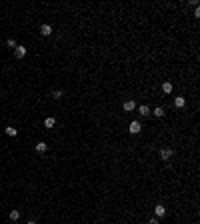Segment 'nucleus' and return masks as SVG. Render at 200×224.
Wrapping results in <instances>:
<instances>
[{
	"mask_svg": "<svg viewBox=\"0 0 200 224\" xmlns=\"http://www.w3.org/2000/svg\"><path fill=\"white\" fill-rule=\"evenodd\" d=\"M46 148H48V146H46L44 142H38V144H36V150H38V152H46Z\"/></svg>",
	"mask_w": 200,
	"mask_h": 224,
	"instance_id": "obj_10",
	"label": "nucleus"
},
{
	"mask_svg": "<svg viewBox=\"0 0 200 224\" xmlns=\"http://www.w3.org/2000/svg\"><path fill=\"white\" fill-rule=\"evenodd\" d=\"M150 224H158V220H156V218H152V220H150Z\"/></svg>",
	"mask_w": 200,
	"mask_h": 224,
	"instance_id": "obj_17",
	"label": "nucleus"
},
{
	"mask_svg": "<svg viewBox=\"0 0 200 224\" xmlns=\"http://www.w3.org/2000/svg\"><path fill=\"white\" fill-rule=\"evenodd\" d=\"M128 130H130V134H138V132L142 130L140 122H138V120H134V122H130V128H128Z\"/></svg>",
	"mask_w": 200,
	"mask_h": 224,
	"instance_id": "obj_2",
	"label": "nucleus"
},
{
	"mask_svg": "<svg viewBox=\"0 0 200 224\" xmlns=\"http://www.w3.org/2000/svg\"><path fill=\"white\" fill-rule=\"evenodd\" d=\"M18 218H20V212L18 210H12L10 212V220H18Z\"/></svg>",
	"mask_w": 200,
	"mask_h": 224,
	"instance_id": "obj_14",
	"label": "nucleus"
},
{
	"mask_svg": "<svg viewBox=\"0 0 200 224\" xmlns=\"http://www.w3.org/2000/svg\"><path fill=\"white\" fill-rule=\"evenodd\" d=\"M6 134H8V136H16L18 130L16 128H12V126H8V128H6Z\"/></svg>",
	"mask_w": 200,
	"mask_h": 224,
	"instance_id": "obj_12",
	"label": "nucleus"
},
{
	"mask_svg": "<svg viewBox=\"0 0 200 224\" xmlns=\"http://www.w3.org/2000/svg\"><path fill=\"white\" fill-rule=\"evenodd\" d=\"M172 154H174V150L172 148H162L160 150V158H162V160H170Z\"/></svg>",
	"mask_w": 200,
	"mask_h": 224,
	"instance_id": "obj_1",
	"label": "nucleus"
},
{
	"mask_svg": "<svg viewBox=\"0 0 200 224\" xmlns=\"http://www.w3.org/2000/svg\"><path fill=\"white\" fill-rule=\"evenodd\" d=\"M8 46H10V48H16L18 44H16V40H12V38H10V40H8Z\"/></svg>",
	"mask_w": 200,
	"mask_h": 224,
	"instance_id": "obj_16",
	"label": "nucleus"
},
{
	"mask_svg": "<svg viewBox=\"0 0 200 224\" xmlns=\"http://www.w3.org/2000/svg\"><path fill=\"white\" fill-rule=\"evenodd\" d=\"M42 36H50V34H52V26L50 24H42Z\"/></svg>",
	"mask_w": 200,
	"mask_h": 224,
	"instance_id": "obj_6",
	"label": "nucleus"
},
{
	"mask_svg": "<svg viewBox=\"0 0 200 224\" xmlns=\"http://www.w3.org/2000/svg\"><path fill=\"white\" fill-rule=\"evenodd\" d=\"M134 108H136L134 100H126V102H124V110H126V112H132Z\"/></svg>",
	"mask_w": 200,
	"mask_h": 224,
	"instance_id": "obj_5",
	"label": "nucleus"
},
{
	"mask_svg": "<svg viewBox=\"0 0 200 224\" xmlns=\"http://www.w3.org/2000/svg\"><path fill=\"white\" fill-rule=\"evenodd\" d=\"M14 56H16V58H24L26 56V46H16V48H14Z\"/></svg>",
	"mask_w": 200,
	"mask_h": 224,
	"instance_id": "obj_3",
	"label": "nucleus"
},
{
	"mask_svg": "<svg viewBox=\"0 0 200 224\" xmlns=\"http://www.w3.org/2000/svg\"><path fill=\"white\" fill-rule=\"evenodd\" d=\"M174 104H176V108H182V106H184V104H186V100H184V98H182V96H178V98H176V100H174Z\"/></svg>",
	"mask_w": 200,
	"mask_h": 224,
	"instance_id": "obj_9",
	"label": "nucleus"
},
{
	"mask_svg": "<svg viewBox=\"0 0 200 224\" xmlns=\"http://www.w3.org/2000/svg\"><path fill=\"white\" fill-rule=\"evenodd\" d=\"M28 224H36V222H34V220H30V222H28Z\"/></svg>",
	"mask_w": 200,
	"mask_h": 224,
	"instance_id": "obj_18",
	"label": "nucleus"
},
{
	"mask_svg": "<svg viewBox=\"0 0 200 224\" xmlns=\"http://www.w3.org/2000/svg\"><path fill=\"white\" fill-rule=\"evenodd\" d=\"M162 92H164V94H170V92H172V82H164L162 84Z\"/></svg>",
	"mask_w": 200,
	"mask_h": 224,
	"instance_id": "obj_7",
	"label": "nucleus"
},
{
	"mask_svg": "<svg viewBox=\"0 0 200 224\" xmlns=\"http://www.w3.org/2000/svg\"><path fill=\"white\" fill-rule=\"evenodd\" d=\"M54 124H56L54 118H46V120H44V126H46V128H54Z\"/></svg>",
	"mask_w": 200,
	"mask_h": 224,
	"instance_id": "obj_8",
	"label": "nucleus"
},
{
	"mask_svg": "<svg viewBox=\"0 0 200 224\" xmlns=\"http://www.w3.org/2000/svg\"><path fill=\"white\" fill-rule=\"evenodd\" d=\"M154 214H156V216H164V214H166V208L162 206V204H156V208H154Z\"/></svg>",
	"mask_w": 200,
	"mask_h": 224,
	"instance_id": "obj_4",
	"label": "nucleus"
},
{
	"mask_svg": "<svg viewBox=\"0 0 200 224\" xmlns=\"http://www.w3.org/2000/svg\"><path fill=\"white\" fill-rule=\"evenodd\" d=\"M52 96H54L56 100H60V98H62V90H54V94H52Z\"/></svg>",
	"mask_w": 200,
	"mask_h": 224,
	"instance_id": "obj_15",
	"label": "nucleus"
},
{
	"mask_svg": "<svg viewBox=\"0 0 200 224\" xmlns=\"http://www.w3.org/2000/svg\"><path fill=\"white\" fill-rule=\"evenodd\" d=\"M154 116L162 118V116H164V108H156V110H154Z\"/></svg>",
	"mask_w": 200,
	"mask_h": 224,
	"instance_id": "obj_13",
	"label": "nucleus"
},
{
	"mask_svg": "<svg viewBox=\"0 0 200 224\" xmlns=\"http://www.w3.org/2000/svg\"><path fill=\"white\" fill-rule=\"evenodd\" d=\"M140 114H142V116H148V114H150V108L142 104V106H140Z\"/></svg>",
	"mask_w": 200,
	"mask_h": 224,
	"instance_id": "obj_11",
	"label": "nucleus"
}]
</instances>
